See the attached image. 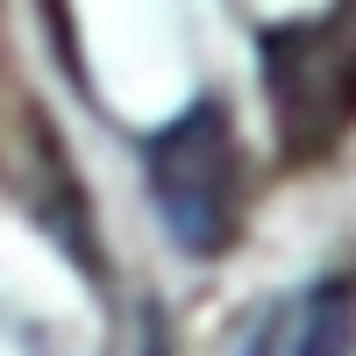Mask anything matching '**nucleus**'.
Returning <instances> with one entry per match:
<instances>
[{
	"label": "nucleus",
	"mask_w": 356,
	"mask_h": 356,
	"mask_svg": "<svg viewBox=\"0 0 356 356\" xmlns=\"http://www.w3.org/2000/svg\"><path fill=\"white\" fill-rule=\"evenodd\" d=\"M143 171H150V200L164 214V235L186 257H221L243 228V150H235V122L200 100L143 143Z\"/></svg>",
	"instance_id": "f257e3e1"
},
{
	"label": "nucleus",
	"mask_w": 356,
	"mask_h": 356,
	"mask_svg": "<svg viewBox=\"0 0 356 356\" xmlns=\"http://www.w3.org/2000/svg\"><path fill=\"white\" fill-rule=\"evenodd\" d=\"M264 93H271L278 150L292 164L328 157L356 129V36L335 22H285L264 36Z\"/></svg>",
	"instance_id": "f03ea898"
},
{
	"label": "nucleus",
	"mask_w": 356,
	"mask_h": 356,
	"mask_svg": "<svg viewBox=\"0 0 356 356\" xmlns=\"http://www.w3.org/2000/svg\"><path fill=\"white\" fill-rule=\"evenodd\" d=\"M292 356H356V278H321L307 292Z\"/></svg>",
	"instance_id": "7ed1b4c3"
}]
</instances>
